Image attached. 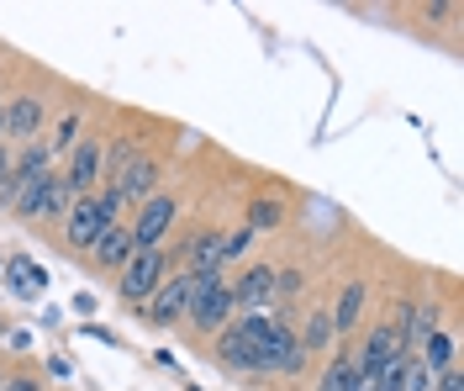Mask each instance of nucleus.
Segmentation results:
<instances>
[{
	"label": "nucleus",
	"mask_w": 464,
	"mask_h": 391,
	"mask_svg": "<svg viewBox=\"0 0 464 391\" xmlns=\"http://www.w3.org/2000/svg\"><path fill=\"white\" fill-rule=\"evenodd\" d=\"M164 270H169V254L164 249H143L121 265V297L127 301H148L159 286H164Z\"/></svg>",
	"instance_id": "1"
},
{
	"label": "nucleus",
	"mask_w": 464,
	"mask_h": 391,
	"mask_svg": "<svg viewBox=\"0 0 464 391\" xmlns=\"http://www.w3.org/2000/svg\"><path fill=\"white\" fill-rule=\"evenodd\" d=\"M174 196H148L143 201V211H138V222L127 228L132 233V254H143V249H159L164 243V233L174 228Z\"/></svg>",
	"instance_id": "2"
},
{
	"label": "nucleus",
	"mask_w": 464,
	"mask_h": 391,
	"mask_svg": "<svg viewBox=\"0 0 464 391\" xmlns=\"http://www.w3.org/2000/svg\"><path fill=\"white\" fill-rule=\"evenodd\" d=\"M190 312V270L164 280L153 297H148V323H159V328H169L174 318H185Z\"/></svg>",
	"instance_id": "3"
},
{
	"label": "nucleus",
	"mask_w": 464,
	"mask_h": 391,
	"mask_svg": "<svg viewBox=\"0 0 464 391\" xmlns=\"http://www.w3.org/2000/svg\"><path fill=\"white\" fill-rule=\"evenodd\" d=\"M232 307H237V301H232L227 286H211V291H196V297H190V312H185V318L201 333H217V328H227Z\"/></svg>",
	"instance_id": "4"
},
{
	"label": "nucleus",
	"mask_w": 464,
	"mask_h": 391,
	"mask_svg": "<svg viewBox=\"0 0 464 391\" xmlns=\"http://www.w3.org/2000/svg\"><path fill=\"white\" fill-rule=\"evenodd\" d=\"M106 228H111V222L95 211V201H90V196H85V201H74V207H69V217H63V239L74 243V249H95Z\"/></svg>",
	"instance_id": "5"
},
{
	"label": "nucleus",
	"mask_w": 464,
	"mask_h": 391,
	"mask_svg": "<svg viewBox=\"0 0 464 391\" xmlns=\"http://www.w3.org/2000/svg\"><path fill=\"white\" fill-rule=\"evenodd\" d=\"M153 185H159V164H153L148 153H138V159L116 175L111 191L121 196V201H148V196H153Z\"/></svg>",
	"instance_id": "6"
},
{
	"label": "nucleus",
	"mask_w": 464,
	"mask_h": 391,
	"mask_svg": "<svg viewBox=\"0 0 464 391\" xmlns=\"http://www.w3.org/2000/svg\"><path fill=\"white\" fill-rule=\"evenodd\" d=\"M101 159H106V153H101V143H74V164H69V175H63V181H69V191H74V201H85L90 196V185H95V175H101Z\"/></svg>",
	"instance_id": "7"
},
{
	"label": "nucleus",
	"mask_w": 464,
	"mask_h": 391,
	"mask_svg": "<svg viewBox=\"0 0 464 391\" xmlns=\"http://www.w3.org/2000/svg\"><path fill=\"white\" fill-rule=\"evenodd\" d=\"M364 355L375 365H391L406 355V333H401V318H385V323H375L370 328V344H364Z\"/></svg>",
	"instance_id": "8"
},
{
	"label": "nucleus",
	"mask_w": 464,
	"mask_h": 391,
	"mask_svg": "<svg viewBox=\"0 0 464 391\" xmlns=\"http://www.w3.org/2000/svg\"><path fill=\"white\" fill-rule=\"evenodd\" d=\"M275 297V270L269 265H254V270L237 275V286H232V301H243L248 312H264V301Z\"/></svg>",
	"instance_id": "9"
},
{
	"label": "nucleus",
	"mask_w": 464,
	"mask_h": 391,
	"mask_svg": "<svg viewBox=\"0 0 464 391\" xmlns=\"http://www.w3.org/2000/svg\"><path fill=\"white\" fill-rule=\"evenodd\" d=\"M43 127V101L37 95H22V101H11V112H5V132H16V138H32Z\"/></svg>",
	"instance_id": "10"
},
{
	"label": "nucleus",
	"mask_w": 464,
	"mask_h": 391,
	"mask_svg": "<svg viewBox=\"0 0 464 391\" xmlns=\"http://www.w3.org/2000/svg\"><path fill=\"white\" fill-rule=\"evenodd\" d=\"M359 312H364V286H359V280H348V286H343V297H338V307L327 312V318H333V333L359 328Z\"/></svg>",
	"instance_id": "11"
},
{
	"label": "nucleus",
	"mask_w": 464,
	"mask_h": 391,
	"mask_svg": "<svg viewBox=\"0 0 464 391\" xmlns=\"http://www.w3.org/2000/svg\"><path fill=\"white\" fill-rule=\"evenodd\" d=\"M217 355H222L232 370H248V376H259V349H254V344H243V338H237L232 328L217 338Z\"/></svg>",
	"instance_id": "12"
},
{
	"label": "nucleus",
	"mask_w": 464,
	"mask_h": 391,
	"mask_svg": "<svg viewBox=\"0 0 464 391\" xmlns=\"http://www.w3.org/2000/svg\"><path fill=\"white\" fill-rule=\"evenodd\" d=\"M48 164H53V149L48 143H27V153L11 164V181H43V175H53Z\"/></svg>",
	"instance_id": "13"
},
{
	"label": "nucleus",
	"mask_w": 464,
	"mask_h": 391,
	"mask_svg": "<svg viewBox=\"0 0 464 391\" xmlns=\"http://www.w3.org/2000/svg\"><path fill=\"white\" fill-rule=\"evenodd\" d=\"M95 259H101V265H127V259H132V233L111 222V228L101 233V243H95Z\"/></svg>",
	"instance_id": "14"
},
{
	"label": "nucleus",
	"mask_w": 464,
	"mask_h": 391,
	"mask_svg": "<svg viewBox=\"0 0 464 391\" xmlns=\"http://www.w3.org/2000/svg\"><path fill=\"white\" fill-rule=\"evenodd\" d=\"M190 270H222V239L211 228L196 233V243H190Z\"/></svg>",
	"instance_id": "15"
},
{
	"label": "nucleus",
	"mask_w": 464,
	"mask_h": 391,
	"mask_svg": "<svg viewBox=\"0 0 464 391\" xmlns=\"http://www.w3.org/2000/svg\"><path fill=\"white\" fill-rule=\"evenodd\" d=\"M69 207H74L69 181L63 175H48V185H43V217H69Z\"/></svg>",
	"instance_id": "16"
},
{
	"label": "nucleus",
	"mask_w": 464,
	"mask_h": 391,
	"mask_svg": "<svg viewBox=\"0 0 464 391\" xmlns=\"http://www.w3.org/2000/svg\"><path fill=\"white\" fill-rule=\"evenodd\" d=\"M275 323H280V318H269V312H248V318H237V338H243V344H254V349H259L264 338H269V333H275Z\"/></svg>",
	"instance_id": "17"
},
{
	"label": "nucleus",
	"mask_w": 464,
	"mask_h": 391,
	"mask_svg": "<svg viewBox=\"0 0 464 391\" xmlns=\"http://www.w3.org/2000/svg\"><path fill=\"white\" fill-rule=\"evenodd\" d=\"M422 349H428V370H433V376H443V370H454V338H449V333H433V338H428V344H422Z\"/></svg>",
	"instance_id": "18"
},
{
	"label": "nucleus",
	"mask_w": 464,
	"mask_h": 391,
	"mask_svg": "<svg viewBox=\"0 0 464 391\" xmlns=\"http://www.w3.org/2000/svg\"><path fill=\"white\" fill-rule=\"evenodd\" d=\"M327 338H333V318H327V312H312V318H306V333H301L295 344H301V349L312 355V349H322Z\"/></svg>",
	"instance_id": "19"
},
{
	"label": "nucleus",
	"mask_w": 464,
	"mask_h": 391,
	"mask_svg": "<svg viewBox=\"0 0 464 391\" xmlns=\"http://www.w3.org/2000/svg\"><path fill=\"white\" fill-rule=\"evenodd\" d=\"M280 217H285L280 201H254V207H248V233H269V228H280Z\"/></svg>",
	"instance_id": "20"
},
{
	"label": "nucleus",
	"mask_w": 464,
	"mask_h": 391,
	"mask_svg": "<svg viewBox=\"0 0 464 391\" xmlns=\"http://www.w3.org/2000/svg\"><path fill=\"white\" fill-rule=\"evenodd\" d=\"M348 386H353V370H348V360H327L317 391H348Z\"/></svg>",
	"instance_id": "21"
},
{
	"label": "nucleus",
	"mask_w": 464,
	"mask_h": 391,
	"mask_svg": "<svg viewBox=\"0 0 464 391\" xmlns=\"http://www.w3.org/2000/svg\"><path fill=\"white\" fill-rule=\"evenodd\" d=\"M301 291V270H275V297H295Z\"/></svg>",
	"instance_id": "22"
},
{
	"label": "nucleus",
	"mask_w": 464,
	"mask_h": 391,
	"mask_svg": "<svg viewBox=\"0 0 464 391\" xmlns=\"http://www.w3.org/2000/svg\"><path fill=\"white\" fill-rule=\"evenodd\" d=\"M248 239H254L248 228H237V233H227V239H222V259H232V254H243V249H248Z\"/></svg>",
	"instance_id": "23"
},
{
	"label": "nucleus",
	"mask_w": 464,
	"mask_h": 391,
	"mask_svg": "<svg viewBox=\"0 0 464 391\" xmlns=\"http://www.w3.org/2000/svg\"><path fill=\"white\" fill-rule=\"evenodd\" d=\"M132 159H138V149H132V143H111V170H116V175H121Z\"/></svg>",
	"instance_id": "24"
},
{
	"label": "nucleus",
	"mask_w": 464,
	"mask_h": 391,
	"mask_svg": "<svg viewBox=\"0 0 464 391\" xmlns=\"http://www.w3.org/2000/svg\"><path fill=\"white\" fill-rule=\"evenodd\" d=\"M433 391H464V376H459V370H443Z\"/></svg>",
	"instance_id": "25"
},
{
	"label": "nucleus",
	"mask_w": 464,
	"mask_h": 391,
	"mask_svg": "<svg viewBox=\"0 0 464 391\" xmlns=\"http://www.w3.org/2000/svg\"><path fill=\"white\" fill-rule=\"evenodd\" d=\"M0 391H43V386L27 381V376H11V381H0Z\"/></svg>",
	"instance_id": "26"
},
{
	"label": "nucleus",
	"mask_w": 464,
	"mask_h": 391,
	"mask_svg": "<svg viewBox=\"0 0 464 391\" xmlns=\"http://www.w3.org/2000/svg\"><path fill=\"white\" fill-rule=\"evenodd\" d=\"M74 127H80V122L69 117V122H63V127H58V132H53V143H48V149H63V143H69V138H74Z\"/></svg>",
	"instance_id": "27"
},
{
	"label": "nucleus",
	"mask_w": 464,
	"mask_h": 391,
	"mask_svg": "<svg viewBox=\"0 0 464 391\" xmlns=\"http://www.w3.org/2000/svg\"><path fill=\"white\" fill-rule=\"evenodd\" d=\"M0 138H5V106H0Z\"/></svg>",
	"instance_id": "28"
}]
</instances>
